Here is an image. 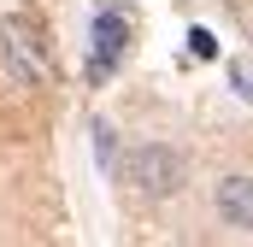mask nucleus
Instances as JSON below:
<instances>
[{
    "label": "nucleus",
    "mask_w": 253,
    "mask_h": 247,
    "mask_svg": "<svg viewBox=\"0 0 253 247\" xmlns=\"http://www.w3.org/2000/svg\"><path fill=\"white\" fill-rule=\"evenodd\" d=\"M94 159H100V165H112V124H106V118L94 124Z\"/></svg>",
    "instance_id": "39448f33"
},
{
    "label": "nucleus",
    "mask_w": 253,
    "mask_h": 247,
    "mask_svg": "<svg viewBox=\"0 0 253 247\" xmlns=\"http://www.w3.org/2000/svg\"><path fill=\"white\" fill-rule=\"evenodd\" d=\"M129 36H135V30H129L124 12H100V18H94V30H88V41H94V53H88V82H100V77L118 71Z\"/></svg>",
    "instance_id": "7ed1b4c3"
},
{
    "label": "nucleus",
    "mask_w": 253,
    "mask_h": 247,
    "mask_svg": "<svg viewBox=\"0 0 253 247\" xmlns=\"http://www.w3.org/2000/svg\"><path fill=\"white\" fill-rule=\"evenodd\" d=\"M124 183L135 194H147V200H171L177 188L189 183V159L177 153V147H165V141H147V147H129L124 153Z\"/></svg>",
    "instance_id": "f03ea898"
},
{
    "label": "nucleus",
    "mask_w": 253,
    "mask_h": 247,
    "mask_svg": "<svg viewBox=\"0 0 253 247\" xmlns=\"http://www.w3.org/2000/svg\"><path fill=\"white\" fill-rule=\"evenodd\" d=\"M0 65H6V77L24 82V88L53 82V47H47V30H42L30 12L0 18Z\"/></svg>",
    "instance_id": "f257e3e1"
},
{
    "label": "nucleus",
    "mask_w": 253,
    "mask_h": 247,
    "mask_svg": "<svg viewBox=\"0 0 253 247\" xmlns=\"http://www.w3.org/2000/svg\"><path fill=\"white\" fill-rule=\"evenodd\" d=\"M189 47L200 53V59H218V41H212L206 30H189Z\"/></svg>",
    "instance_id": "0eeeda50"
},
{
    "label": "nucleus",
    "mask_w": 253,
    "mask_h": 247,
    "mask_svg": "<svg viewBox=\"0 0 253 247\" xmlns=\"http://www.w3.org/2000/svg\"><path fill=\"white\" fill-rule=\"evenodd\" d=\"M212 206H218V218L230 230L253 236V177H224V183L212 188Z\"/></svg>",
    "instance_id": "20e7f679"
},
{
    "label": "nucleus",
    "mask_w": 253,
    "mask_h": 247,
    "mask_svg": "<svg viewBox=\"0 0 253 247\" xmlns=\"http://www.w3.org/2000/svg\"><path fill=\"white\" fill-rule=\"evenodd\" d=\"M230 88H236V94H242V100L253 106V71H242V65H230Z\"/></svg>",
    "instance_id": "423d86ee"
}]
</instances>
